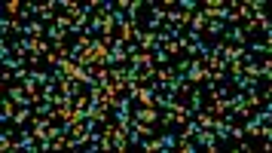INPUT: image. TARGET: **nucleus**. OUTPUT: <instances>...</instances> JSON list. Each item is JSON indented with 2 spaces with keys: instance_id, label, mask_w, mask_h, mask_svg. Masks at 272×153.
I'll return each instance as SVG.
<instances>
[{
  "instance_id": "obj_1",
  "label": "nucleus",
  "mask_w": 272,
  "mask_h": 153,
  "mask_svg": "<svg viewBox=\"0 0 272 153\" xmlns=\"http://www.w3.org/2000/svg\"><path fill=\"white\" fill-rule=\"evenodd\" d=\"M58 6H61V0H49V3H34V15H37L40 22H55L58 19Z\"/></svg>"
},
{
  "instance_id": "obj_2",
  "label": "nucleus",
  "mask_w": 272,
  "mask_h": 153,
  "mask_svg": "<svg viewBox=\"0 0 272 153\" xmlns=\"http://www.w3.org/2000/svg\"><path fill=\"white\" fill-rule=\"evenodd\" d=\"M6 95L15 101V107H34V98L25 92V86L19 83V86H12V83H6Z\"/></svg>"
},
{
  "instance_id": "obj_3",
  "label": "nucleus",
  "mask_w": 272,
  "mask_h": 153,
  "mask_svg": "<svg viewBox=\"0 0 272 153\" xmlns=\"http://www.w3.org/2000/svg\"><path fill=\"white\" fill-rule=\"evenodd\" d=\"M193 138H196V144H202V147H208L211 153H217V135H214L211 129H202V126H199Z\"/></svg>"
},
{
  "instance_id": "obj_4",
  "label": "nucleus",
  "mask_w": 272,
  "mask_h": 153,
  "mask_svg": "<svg viewBox=\"0 0 272 153\" xmlns=\"http://www.w3.org/2000/svg\"><path fill=\"white\" fill-rule=\"evenodd\" d=\"M43 34H46L43 22H37V19H31L28 25H22V34H19V37H40V40H43Z\"/></svg>"
},
{
  "instance_id": "obj_5",
  "label": "nucleus",
  "mask_w": 272,
  "mask_h": 153,
  "mask_svg": "<svg viewBox=\"0 0 272 153\" xmlns=\"http://www.w3.org/2000/svg\"><path fill=\"white\" fill-rule=\"evenodd\" d=\"M165 22V6H159V3H153V9H150V31H159V25Z\"/></svg>"
},
{
  "instance_id": "obj_6",
  "label": "nucleus",
  "mask_w": 272,
  "mask_h": 153,
  "mask_svg": "<svg viewBox=\"0 0 272 153\" xmlns=\"http://www.w3.org/2000/svg\"><path fill=\"white\" fill-rule=\"evenodd\" d=\"M12 104H15V101H12L9 95L3 98V104H0V120H3V123H12V120H15V107H12Z\"/></svg>"
},
{
  "instance_id": "obj_7",
  "label": "nucleus",
  "mask_w": 272,
  "mask_h": 153,
  "mask_svg": "<svg viewBox=\"0 0 272 153\" xmlns=\"http://www.w3.org/2000/svg\"><path fill=\"white\" fill-rule=\"evenodd\" d=\"M205 25H208V19L202 15V9H199V12L193 15V19H190V34H196V37H199V34L205 31Z\"/></svg>"
},
{
  "instance_id": "obj_8",
  "label": "nucleus",
  "mask_w": 272,
  "mask_h": 153,
  "mask_svg": "<svg viewBox=\"0 0 272 153\" xmlns=\"http://www.w3.org/2000/svg\"><path fill=\"white\" fill-rule=\"evenodd\" d=\"M177 147H180V153H196V138H190V135H177Z\"/></svg>"
},
{
  "instance_id": "obj_9",
  "label": "nucleus",
  "mask_w": 272,
  "mask_h": 153,
  "mask_svg": "<svg viewBox=\"0 0 272 153\" xmlns=\"http://www.w3.org/2000/svg\"><path fill=\"white\" fill-rule=\"evenodd\" d=\"M226 40H229L232 46H245V31H242V28H229V31H226Z\"/></svg>"
},
{
  "instance_id": "obj_10",
  "label": "nucleus",
  "mask_w": 272,
  "mask_h": 153,
  "mask_svg": "<svg viewBox=\"0 0 272 153\" xmlns=\"http://www.w3.org/2000/svg\"><path fill=\"white\" fill-rule=\"evenodd\" d=\"M205 31L211 34V37H220V34L226 31V22H217V19H208V25H205Z\"/></svg>"
},
{
  "instance_id": "obj_11",
  "label": "nucleus",
  "mask_w": 272,
  "mask_h": 153,
  "mask_svg": "<svg viewBox=\"0 0 272 153\" xmlns=\"http://www.w3.org/2000/svg\"><path fill=\"white\" fill-rule=\"evenodd\" d=\"M12 141H15V132H12V126H9V129H3V135H0V150H6V153H9Z\"/></svg>"
},
{
  "instance_id": "obj_12",
  "label": "nucleus",
  "mask_w": 272,
  "mask_h": 153,
  "mask_svg": "<svg viewBox=\"0 0 272 153\" xmlns=\"http://www.w3.org/2000/svg\"><path fill=\"white\" fill-rule=\"evenodd\" d=\"M6 15H9V19H19V15H22V3H19V0H9V3H6Z\"/></svg>"
},
{
  "instance_id": "obj_13",
  "label": "nucleus",
  "mask_w": 272,
  "mask_h": 153,
  "mask_svg": "<svg viewBox=\"0 0 272 153\" xmlns=\"http://www.w3.org/2000/svg\"><path fill=\"white\" fill-rule=\"evenodd\" d=\"M28 116H31V107H19V110H15V126H22V123H28Z\"/></svg>"
},
{
  "instance_id": "obj_14",
  "label": "nucleus",
  "mask_w": 272,
  "mask_h": 153,
  "mask_svg": "<svg viewBox=\"0 0 272 153\" xmlns=\"http://www.w3.org/2000/svg\"><path fill=\"white\" fill-rule=\"evenodd\" d=\"M260 138H263V141H272V129H269L266 123L260 126Z\"/></svg>"
}]
</instances>
